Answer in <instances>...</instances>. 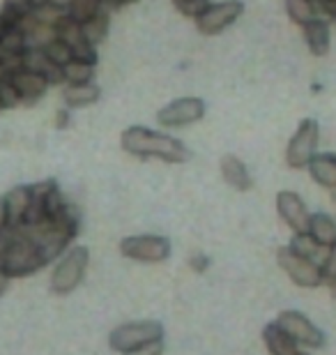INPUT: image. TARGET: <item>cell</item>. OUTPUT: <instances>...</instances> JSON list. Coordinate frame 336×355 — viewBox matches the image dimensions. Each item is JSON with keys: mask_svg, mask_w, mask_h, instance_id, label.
I'll use <instances>...</instances> for the list:
<instances>
[{"mask_svg": "<svg viewBox=\"0 0 336 355\" xmlns=\"http://www.w3.org/2000/svg\"><path fill=\"white\" fill-rule=\"evenodd\" d=\"M102 97V88L97 83H81V86H65L62 88V102L67 109H83V106L97 104Z\"/></svg>", "mask_w": 336, "mask_h": 355, "instance_id": "19", "label": "cell"}, {"mask_svg": "<svg viewBox=\"0 0 336 355\" xmlns=\"http://www.w3.org/2000/svg\"><path fill=\"white\" fill-rule=\"evenodd\" d=\"M48 7H53L55 12H69V7H71V0H51V3H48Z\"/></svg>", "mask_w": 336, "mask_h": 355, "instance_id": "38", "label": "cell"}, {"mask_svg": "<svg viewBox=\"0 0 336 355\" xmlns=\"http://www.w3.org/2000/svg\"><path fill=\"white\" fill-rule=\"evenodd\" d=\"M302 33H304L306 46H309V51L313 55H327V51H330V42H332L330 21L318 17V19L309 21L306 26H302Z\"/></svg>", "mask_w": 336, "mask_h": 355, "instance_id": "16", "label": "cell"}, {"mask_svg": "<svg viewBox=\"0 0 336 355\" xmlns=\"http://www.w3.org/2000/svg\"><path fill=\"white\" fill-rule=\"evenodd\" d=\"M62 79L65 86H81V83H92L95 79V65L85 60H71L69 65L62 67Z\"/></svg>", "mask_w": 336, "mask_h": 355, "instance_id": "22", "label": "cell"}, {"mask_svg": "<svg viewBox=\"0 0 336 355\" xmlns=\"http://www.w3.org/2000/svg\"><path fill=\"white\" fill-rule=\"evenodd\" d=\"M10 231V217H7V208H5V198L0 196V236Z\"/></svg>", "mask_w": 336, "mask_h": 355, "instance_id": "34", "label": "cell"}, {"mask_svg": "<svg viewBox=\"0 0 336 355\" xmlns=\"http://www.w3.org/2000/svg\"><path fill=\"white\" fill-rule=\"evenodd\" d=\"M242 12H245V5L240 0H221V3L207 5L205 12L198 14L194 21L201 35H219L228 26H233L242 17Z\"/></svg>", "mask_w": 336, "mask_h": 355, "instance_id": "8", "label": "cell"}, {"mask_svg": "<svg viewBox=\"0 0 336 355\" xmlns=\"http://www.w3.org/2000/svg\"><path fill=\"white\" fill-rule=\"evenodd\" d=\"M309 173L320 187L334 189L336 187V155L334 153H318L309 162Z\"/></svg>", "mask_w": 336, "mask_h": 355, "instance_id": "18", "label": "cell"}, {"mask_svg": "<svg viewBox=\"0 0 336 355\" xmlns=\"http://www.w3.org/2000/svg\"><path fill=\"white\" fill-rule=\"evenodd\" d=\"M69 111L71 109H60L58 113H55V127H60V130H65V127L69 125Z\"/></svg>", "mask_w": 336, "mask_h": 355, "instance_id": "36", "label": "cell"}, {"mask_svg": "<svg viewBox=\"0 0 336 355\" xmlns=\"http://www.w3.org/2000/svg\"><path fill=\"white\" fill-rule=\"evenodd\" d=\"M44 53L48 55V60H51L53 65H58V67H65V65H69L71 60H74V51H71L65 42L58 40V37H55L51 44L44 49Z\"/></svg>", "mask_w": 336, "mask_h": 355, "instance_id": "26", "label": "cell"}, {"mask_svg": "<svg viewBox=\"0 0 336 355\" xmlns=\"http://www.w3.org/2000/svg\"><path fill=\"white\" fill-rule=\"evenodd\" d=\"M285 12L297 26H306L309 21L318 19V5L313 0H285Z\"/></svg>", "mask_w": 336, "mask_h": 355, "instance_id": "23", "label": "cell"}, {"mask_svg": "<svg viewBox=\"0 0 336 355\" xmlns=\"http://www.w3.org/2000/svg\"><path fill=\"white\" fill-rule=\"evenodd\" d=\"M19 104H21V97H19L17 86L12 83L10 76H3V79H0V111L17 109Z\"/></svg>", "mask_w": 336, "mask_h": 355, "instance_id": "27", "label": "cell"}, {"mask_svg": "<svg viewBox=\"0 0 336 355\" xmlns=\"http://www.w3.org/2000/svg\"><path fill=\"white\" fill-rule=\"evenodd\" d=\"M309 236L316 240L320 247H325V250H332L336 245V222L325 215V212H316V215H311V222H309Z\"/></svg>", "mask_w": 336, "mask_h": 355, "instance_id": "20", "label": "cell"}, {"mask_svg": "<svg viewBox=\"0 0 336 355\" xmlns=\"http://www.w3.org/2000/svg\"><path fill=\"white\" fill-rule=\"evenodd\" d=\"M157 339H163V325L159 321H134L118 325L109 335V346L118 353H127Z\"/></svg>", "mask_w": 336, "mask_h": 355, "instance_id": "4", "label": "cell"}, {"mask_svg": "<svg viewBox=\"0 0 336 355\" xmlns=\"http://www.w3.org/2000/svg\"><path fill=\"white\" fill-rule=\"evenodd\" d=\"M53 31H55V37L62 40L71 51H74L76 60H85V62L97 65V46H92L90 42L85 40L81 24L71 19L67 12L58 17V21L53 24Z\"/></svg>", "mask_w": 336, "mask_h": 355, "instance_id": "11", "label": "cell"}, {"mask_svg": "<svg viewBox=\"0 0 336 355\" xmlns=\"http://www.w3.org/2000/svg\"><path fill=\"white\" fill-rule=\"evenodd\" d=\"M290 250L292 252H297L299 257H304V259H311V261H316V263H320L318 257H320V250H325V247H320L316 240H313L309 233H295L290 240ZM323 266V263H320Z\"/></svg>", "mask_w": 336, "mask_h": 355, "instance_id": "24", "label": "cell"}, {"mask_svg": "<svg viewBox=\"0 0 336 355\" xmlns=\"http://www.w3.org/2000/svg\"><path fill=\"white\" fill-rule=\"evenodd\" d=\"M48 3L51 0H30V10H44V7H48Z\"/></svg>", "mask_w": 336, "mask_h": 355, "instance_id": "40", "label": "cell"}, {"mask_svg": "<svg viewBox=\"0 0 336 355\" xmlns=\"http://www.w3.org/2000/svg\"><path fill=\"white\" fill-rule=\"evenodd\" d=\"M313 3H316V5H318V3H323V0H313Z\"/></svg>", "mask_w": 336, "mask_h": 355, "instance_id": "44", "label": "cell"}, {"mask_svg": "<svg viewBox=\"0 0 336 355\" xmlns=\"http://www.w3.org/2000/svg\"><path fill=\"white\" fill-rule=\"evenodd\" d=\"M276 261L285 275L290 277L292 284L302 288H318L320 284H325V272L323 266L316 263L311 259L299 257L297 252H292L290 247H281L276 252Z\"/></svg>", "mask_w": 336, "mask_h": 355, "instance_id": "6", "label": "cell"}, {"mask_svg": "<svg viewBox=\"0 0 336 355\" xmlns=\"http://www.w3.org/2000/svg\"><path fill=\"white\" fill-rule=\"evenodd\" d=\"M7 76H10L12 83L17 86L21 104H26V106H33L35 102H39L48 90V81L44 79V76L28 72V69H19V72L7 74Z\"/></svg>", "mask_w": 336, "mask_h": 355, "instance_id": "13", "label": "cell"}, {"mask_svg": "<svg viewBox=\"0 0 336 355\" xmlns=\"http://www.w3.org/2000/svg\"><path fill=\"white\" fill-rule=\"evenodd\" d=\"M102 10H104V0H71V7L67 14L74 21H78V24H85V21L92 19Z\"/></svg>", "mask_w": 336, "mask_h": 355, "instance_id": "25", "label": "cell"}, {"mask_svg": "<svg viewBox=\"0 0 336 355\" xmlns=\"http://www.w3.org/2000/svg\"><path fill=\"white\" fill-rule=\"evenodd\" d=\"M189 266L196 270V272H205L207 266H210V259L205 257V254H194V257L189 259Z\"/></svg>", "mask_w": 336, "mask_h": 355, "instance_id": "33", "label": "cell"}, {"mask_svg": "<svg viewBox=\"0 0 336 355\" xmlns=\"http://www.w3.org/2000/svg\"><path fill=\"white\" fill-rule=\"evenodd\" d=\"M46 263L39 250L21 229H10L5 236V247L0 252V268L12 277H28L37 272Z\"/></svg>", "mask_w": 336, "mask_h": 355, "instance_id": "2", "label": "cell"}, {"mask_svg": "<svg viewBox=\"0 0 336 355\" xmlns=\"http://www.w3.org/2000/svg\"><path fill=\"white\" fill-rule=\"evenodd\" d=\"M323 272H325V282L336 279V245L327 252V257L323 261Z\"/></svg>", "mask_w": 336, "mask_h": 355, "instance_id": "31", "label": "cell"}, {"mask_svg": "<svg viewBox=\"0 0 336 355\" xmlns=\"http://www.w3.org/2000/svg\"><path fill=\"white\" fill-rule=\"evenodd\" d=\"M276 212L292 233L309 231L311 212L306 210L304 201L299 198V194H295V191H288V189L278 191L276 194Z\"/></svg>", "mask_w": 336, "mask_h": 355, "instance_id": "12", "label": "cell"}, {"mask_svg": "<svg viewBox=\"0 0 336 355\" xmlns=\"http://www.w3.org/2000/svg\"><path fill=\"white\" fill-rule=\"evenodd\" d=\"M263 342H265L269 355H306L302 351V346H297L295 339H292L288 332H283L278 323L265 325V330H263Z\"/></svg>", "mask_w": 336, "mask_h": 355, "instance_id": "15", "label": "cell"}, {"mask_svg": "<svg viewBox=\"0 0 336 355\" xmlns=\"http://www.w3.org/2000/svg\"><path fill=\"white\" fill-rule=\"evenodd\" d=\"M90 263V252L83 245L69 247L65 257L60 259V263L55 266L51 275V291L55 295H67L71 293L78 284L83 282V275Z\"/></svg>", "mask_w": 336, "mask_h": 355, "instance_id": "3", "label": "cell"}, {"mask_svg": "<svg viewBox=\"0 0 336 355\" xmlns=\"http://www.w3.org/2000/svg\"><path fill=\"white\" fill-rule=\"evenodd\" d=\"M5 58H7V53L3 51V46H0V67H3V62H5Z\"/></svg>", "mask_w": 336, "mask_h": 355, "instance_id": "41", "label": "cell"}, {"mask_svg": "<svg viewBox=\"0 0 336 355\" xmlns=\"http://www.w3.org/2000/svg\"><path fill=\"white\" fill-rule=\"evenodd\" d=\"M81 28H83L85 40H88L92 46H97L99 42H104L106 35H109V28H111V14H109V10L104 7L102 12H97L92 19H88L85 24H81Z\"/></svg>", "mask_w": 336, "mask_h": 355, "instance_id": "21", "label": "cell"}, {"mask_svg": "<svg viewBox=\"0 0 336 355\" xmlns=\"http://www.w3.org/2000/svg\"><path fill=\"white\" fill-rule=\"evenodd\" d=\"M134 3H139V0H104V7L111 12V10H120V7H127Z\"/></svg>", "mask_w": 336, "mask_h": 355, "instance_id": "37", "label": "cell"}, {"mask_svg": "<svg viewBox=\"0 0 336 355\" xmlns=\"http://www.w3.org/2000/svg\"><path fill=\"white\" fill-rule=\"evenodd\" d=\"M163 353V342L161 339H157V342H150V344H143L139 349H132L123 355H161Z\"/></svg>", "mask_w": 336, "mask_h": 355, "instance_id": "30", "label": "cell"}, {"mask_svg": "<svg viewBox=\"0 0 336 355\" xmlns=\"http://www.w3.org/2000/svg\"><path fill=\"white\" fill-rule=\"evenodd\" d=\"M332 198H334V203H336V187L332 189Z\"/></svg>", "mask_w": 336, "mask_h": 355, "instance_id": "42", "label": "cell"}, {"mask_svg": "<svg viewBox=\"0 0 336 355\" xmlns=\"http://www.w3.org/2000/svg\"><path fill=\"white\" fill-rule=\"evenodd\" d=\"M10 282H12V277L7 275L3 268H0V295H5V291H7V286H10Z\"/></svg>", "mask_w": 336, "mask_h": 355, "instance_id": "39", "label": "cell"}, {"mask_svg": "<svg viewBox=\"0 0 336 355\" xmlns=\"http://www.w3.org/2000/svg\"><path fill=\"white\" fill-rule=\"evenodd\" d=\"M21 19H24V12H17V10H12V7L3 5V10H0V40H3L7 33L21 31Z\"/></svg>", "mask_w": 336, "mask_h": 355, "instance_id": "28", "label": "cell"}, {"mask_svg": "<svg viewBox=\"0 0 336 355\" xmlns=\"http://www.w3.org/2000/svg\"><path fill=\"white\" fill-rule=\"evenodd\" d=\"M221 175H224V180L238 191H249L254 184L247 164L235 157V155H226V157L221 159Z\"/></svg>", "mask_w": 336, "mask_h": 355, "instance_id": "17", "label": "cell"}, {"mask_svg": "<svg viewBox=\"0 0 336 355\" xmlns=\"http://www.w3.org/2000/svg\"><path fill=\"white\" fill-rule=\"evenodd\" d=\"M120 254L139 263H161L170 257V240L163 236H130L120 243Z\"/></svg>", "mask_w": 336, "mask_h": 355, "instance_id": "7", "label": "cell"}, {"mask_svg": "<svg viewBox=\"0 0 336 355\" xmlns=\"http://www.w3.org/2000/svg\"><path fill=\"white\" fill-rule=\"evenodd\" d=\"M3 76H7V74H5V69H3V67H0V79H3Z\"/></svg>", "mask_w": 336, "mask_h": 355, "instance_id": "43", "label": "cell"}, {"mask_svg": "<svg viewBox=\"0 0 336 355\" xmlns=\"http://www.w3.org/2000/svg\"><path fill=\"white\" fill-rule=\"evenodd\" d=\"M5 5L17 12H24V14L30 12V0H5Z\"/></svg>", "mask_w": 336, "mask_h": 355, "instance_id": "35", "label": "cell"}, {"mask_svg": "<svg viewBox=\"0 0 336 355\" xmlns=\"http://www.w3.org/2000/svg\"><path fill=\"white\" fill-rule=\"evenodd\" d=\"M210 5V0H173V7L182 17L196 19L198 14L205 12V7Z\"/></svg>", "mask_w": 336, "mask_h": 355, "instance_id": "29", "label": "cell"}, {"mask_svg": "<svg viewBox=\"0 0 336 355\" xmlns=\"http://www.w3.org/2000/svg\"><path fill=\"white\" fill-rule=\"evenodd\" d=\"M318 141H320V127L316 120L311 118L302 120L297 132L288 141V148H285V164L290 168H306L309 162L318 155Z\"/></svg>", "mask_w": 336, "mask_h": 355, "instance_id": "5", "label": "cell"}, {"mask_svg": "<svg viewBox=\"0 0 336 355\" xmlns=\"http://www.w3.org/2000/svg\"><path fill=\"white\" fill-rule=\"evenodd\" d=\"M120 146L127 155H134L139 159H150L157 157L168 164H182L189 159V150L184 148L182 141H177L170 134L148 130V127L134 125L127 127L120 137Z\"/></svg>", "mask_w": 336, "mask_h": 355, "instance_id": "1", "label": "cell"}, {"mask_svg": "<svg viewBox=\"0 0 336 355\" xmlns=\"http://www.w3.org/2000/svg\"><path fill=\"white\" fill-rule=\"evenodd\" d=\"M276 323L281 325V330L288 332L297 342V346H302V349H320V346H325L323 330H320L318 325H313L311 318L304 316L302 311L285 309L278 314Z\"/></svg>", "mask_w": 336, "mask_h": 355, "instance_id": "9", "label": "cell"}, {"mask_svg": "<svg viewBox=\"0 0 336 355\" xmlns=\"http://www.w3.org/2000/svg\"><path fill=\"white\" fill-rule=\"evenodd\" d=\"M3 198H5L7 217H10V229H19L33 203V184H19V187L7 191Z\"/></svg>", "mask_w": 336, "mask_h": 355, "instance_id": "14", "label": "cell"}, {"mask_svg": "<svg viewBox=\"0 0 336 355\" xmlns=\"http://www.w3.org/2000/svg\"><path fill=\"white\" fill-rule=\"evenodd\" d=\"M205 116V102L201 97H177L157 111V123L161 127H187Z\"/></svg>", "mask_w": 336, "mask_h": 355, "instance_id": "10", "label": "cell"}, {"mask_svg": "<svg viewBox=\"0 0 336 355\" xmlns=\"http://www.w3.org/2000/svg\"><path fill=\"white\" fill-rule=\"evenodd\" d=\"M318 17L325 21H336V0H323V3H318Z\"/></svg>", "mask_w": 336, "mask_h": 355, "instance_id": "32", "label": "cell"}]
</instances>
